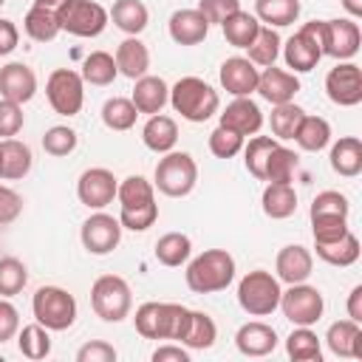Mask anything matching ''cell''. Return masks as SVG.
Returning <instances> with one entry per match:
<instances>
[{
  "instance_id": "cell-1",
  "label": "cell",
  "mask_w": 362,
  "mask_h": 362,
  "mask_svg": "<svg viewBox=\"0 0 362 362\" xmlns=\"http://www.w3.org/2000/svg\"><path fill=\"white\" fill-rule=\"evenodd\" d=\"M187 288L195 294H215L235 280V257L226 249H204L187 263Z\"/></svg>"
},
{
  "instance_id": "cell-2",
  "label": "cell",
  "mask_w": 362,
  "mask_h": 362,
  "mask_svg": "<svg viewBox=\"0 0 362 362\" xmlns=\"http://www.w3.org/2000/svg\"><path fill=\"white\" fill-rule=\"evenodd\" d=\"M136 331L144 339H170L181 342L187 322H189V308L181 303H141L136 308Z\"/></svg>"
},
{
  "instance_id": "cell-3",
  "label": "cell",
  "mask_w": 362,
  "mask_h": 362,
  "mask_svg": "<svg viewBox=\"0 0 362 362\" xmlns=\"http://www.w3.org/2000/svg\"><path fill=\"white\" fill-rule=\"evenodd\" d=\"M170 105H173V110L181 119H187L192 124H201V122H206V119H212L218 113L221 96H218V90L206 79H201V76H181L170 88Z\"/></svg>"
},
{
  "instance_id": "cell-4",
  "label": "cell",
  "mask_w": 362,
  "mask_h": 362,
  "mask_svg": "<svg viewBox=\"0 0 362 362\" xmlns=\"http://www.w3.org/2000/svg\"><path fill=\"white\" fill-rule=\"evenodd\" d=\"M198 184V164L184 150H170L164 158H158L153 173V187L167 198H184Z\"/></svg>"
},
{
  "instance_id": "cell-5",
  "label": "cell",
  "mask_w": 362,
  "mask_h": 362,
  "mask_svg": "<svg viewBox=\"0 0 362 362\" xmlns=\"http://www.w3.org/2000/svg\"><path fill=\"white\" fill-rule=\"evenodd\" d=\"M280 280L266 272V269H255L246 272L238 283V305L249 314V317H269L277 311L280 305Z\"/></svg>"
},
{
  "instance_id": "cell-6",
  "label": "cell",
  "mask_w": 362,
  "mask_h": 362,
  "mask_svg": "<svg viewBox=\"0 0 362 362\" xmlns=\"http://www.w3.org/2000/svg\"><path fill=\"white\" fill-rule=\"evenodd\" d=\"M90 308L102 322H122L130 317L133 308V291L124 277L119 274H102L90 286Z\"/></svg>"
},
{
  "instance_id": "cell-7",
  "label": "cell",
  "mask_w": 362,
  "mask_h": 362,
  "mask_svg": "<svg viewBox=\"0 0 362 362\" xmlns=\"http://www.w3.org/2000/svg\"><path fill=\"white\" fill-rule=\"evenodd\" d=\"M31 314L48 331H68L76 322V300L62 286H40L31 297Z\"/></svg>"
},
{
  "instance_id": "cell-8",
  "label": "cell",
  "mask_w": 362,
  "mask_h": 362,
  "mask_svg": "<svg viewBox=\"0 0 362 362\" xmlns=\"http://www.w3.org/2000/svg\"><path fill=\"white\" fill-rule=\"evenodd\" d=\"M57 20H59V28L74 34V37H99L110 17H107V8L99 6L96 0H65L57 11Z\"/></svg>"
},
{
  "instance_id": "cell-9",
  "label": "cell",
  "mask_w": 362,
  "mask_h": 362,
  "mask_svg": "<svg viewBox=\"0 0 362 362\" xmlns=\"http://www.w3.org/2000/svg\"><path fill=\"white\" fill-rule=\"evenodd\" d=\"M45 99L54 113L59 116H76L85 105V79L74 68H57L51 71L45 82Z\"/></svg>"
},
{
  "instance_id": "cell-10",
  "label": "cell",
  "mask_w": 362,
  "mask_h": 362,
  "mask_svg": "<svg viewBox=\"0 0 362 362\" xmlns=\"http://www.w3.org/2000/svg\"><path fill=\"white\" fill-rule=\"evenodd\" d=\"M280 54H283L286 65L291 68V74H308V71H314L317 62L322 59L320 20H311L297 34H291L286 40V45H280Z\"/></svg>"
},
{
  "instance_id": "cell-11",
  "label": "cell",
  "mask_w": 362,
  "mask_h": 362,
  "mask_svg": "<svg viewBox=\"0 0 362 362\" xmlns=\"http://www.w3.org/2000/svg\"><path fill=\"white\" fill-rule=\"evenodd\" d=\"M283 317L291 325H314L320 322L322 311H325V300L320 294V288L308 286V283H291L283 294H280V305Z\"/></svg>"
},
{
  "instance_id": "cell-12",
  "label": "cell",
  "mask_w": 362,
  "mask_h": 362,
  "mask_svg": "<svg viewBox=\"0 0 362 362\" xmlns=\"http://www.w3.org/2000/svg\"><path fill=\"white\" fill-rule=\"evenodd\" d=\"M320 45H322V57H334L339 62L354 59L359 45H362L359 23L351 17L320 20Z\"/></svg>"
},
{
  "instance_id": "cell-13",
  "label": "cell",
  "mask_w": 362,
  "mask_h": 362,
  "mask_svg": "<svg viewBox=\"0 0 362 362\" xmlns=\"http://www.w3.org/2000/svg\"><path fill=\"white\" fill-rule=\"evenodd\" d=\"M79 240H82L85 252H90V255H110L122 243V223H119V218L96 209L90 218H85V223L79 229Z\"/></svg>"
},
{
  "instance_id": "cell-14",
  "label": "cell",
  "mask_w": 362,
  "mask_h": 362,
  "mask_svg": "<svg viewBox=\"0 0 362 362\" xmlns=\"http://www.w3.org/2000/svg\"><path fill=\"white\" fill-rule=\"evenodd\" d=\"M325 93L339 107H356L362 102V68L351 59L337 62L325 76Z\"/></svg>"
},
{
  "instance_id": "cell-15",
  "label": "cell",
  "mask_w": 362,
  "mask_h": 362,
  "mask_svg": "<svg viewBox=\"0 0 362 362\" xmlns=\"http://www.w3.org/2000/svg\"><path fill=\"white\" fill-rule=\"evenodd\" d=\"M116 189L119 181L107 167H88L76 181V198L88 209H105L107 204H113Z\"/></svg>"
},
{
  "instance_id": "cell-16",
  "label": "cell",
  "mask_w": 362,
  "mask_h": 362,
  "mask_svg": "<svg viewBox=\"0 0 362 362\" xmlns=\"http://www.w3.org/2000/svg\"><path fill=\"white\" fill-rule=\"evenodd\" d=\"M257 74H260V68L252 59H246V57H229V59L221 62V71H218L221 88L226 93H232V96H249V93H255Z\"/></svg>"
},
{
  "instance_id": "cell-17",
  "label": "cell",
  "mask_w": 362,
  "mask_h": 362,
  "mask_svg": "<svg viewBox=\"0 0 362 362\" xmlns=\"http://www.w3.org/2000/svg\"><path fill=\"white\" fill-rule=\"evenodd\" d=\"M218 124H223V127H229V130H235L246 139V136H255L263 127V110L249 96H235L226 105V110L218 113Z\"/></svg>"
},
{
  "instance_id": "cell-18",
  "label": "cell",
  "mask_w": 362,
  "mask_h": 362,
  "mask_svg": "<svg viewBox=\"0 0 362 362\" xmlns=\"http://www.w3.org/2000/svg\"><path fill=\"white\" fill-rule=\"evenodd\" d=\"M274 272H277L274 277L280 283H288V286L291 283H305L311 277V272H314V255L300 243H288V246H283L277 252Z\"/></svg>"
},
{
  "instance_id": "cell-19",
  "label": "cell",
  "mask_w": 362,
  "mask_h": 362,
  "mask_svg": "<svg viewBox=\"0 0 362 362\" xmlns=\"http://www.w3.org/2000/svg\"><path fill=\"white\" fill-rule=\"evenodd\" d=\"M34 93H37V74L25 62H8L0 68V99L25 105L34 99Z\"/></svg>"
},
{
  "instance_id": "cell-20",
  "label": "cell",
  "mask_w": 362,
  "mask_h": 362,
  "mask_svg": "<svg viewBox=\"0 0 362 362\" xmlns=\"http://www.w3.org/2000/svg\"><path fill=\"white\" fill-rule=\"evenodd\" d=\"M266 102H272V105H283V102H294V96H297V90H300V79H297V74H291V71H286V68H274V65H269V68H263L260 74H257V88H255Z\"/></svg>"
},
{
  "instance_id": "cell-21",
  "label": "cell",
  "mask_w": 362,
  "mask_h": 362,
  "mask_svg": "<svg viewBox=\"0 0 362 362\" xmlns=\"http://www.w3.org/2000/svg\"><path fill=\"white\" fill-rule=\"evenodd\" d=\"M167 31L175 45H198L209 34V20L198 8H178L170 14Z\"/></svg>"
},
{
  "instance_id": "cell-22",
  "label": "cell",
  "mask_w": 362,
  "mask_h": 362,
  "mask_svg": "<svg viewBox=\"0 0 362 362\" xmlns=\"http://www.w3.org/2000/svg\"><path fill=\"white\" fill-rule=\"evenodd\" d=\"M277 342H280L277 331L269 322H260V320L243 322L235 334V345L243 356H269L277 348Z\"/></svg>"
},
{
  "instance_id": "cell-23",
  "label": "cell",
  "mask_w": 362,
  "mask_h": 362,
  "mask_svg": "<svg viewBox=\"0 0 362 362\" xmlns=\"http://www.w3.org/2000/svg\"><path fill=\"white\" fill-rule=\"evenodd\" d=\"M130 102L136 105L139 113H161L164 105L170 102V85L161 79V76H153V74H144L136 79L133 85V93H130Z\"/></svg>"
},
{
  "instance_id": "cell-24",
  "label": "cell",
  "mask_w": 362,
  "mask_h": 362,
  "mask_svg": "<svg viewBox=\"0 0 362 362\" xmlns=\"http://www.w3.org/2000/svg\"><path fill=\"white\" fill-rule=\"evenodd\" d=\"M34 167V156H31V147L20 139H3L0 141V178L3 181H17V178H25Z\"/></svg>"
},
{
  "instance_id": "cell-25",
  "label": "cell",
  "mask_w": 362,
  "mask_h": 362,
  "mask_svg": "<svg viewBox=\"0 0 362 362\" xmlns=\"http://www.w3.org/2000/svg\"><path fill=\"white\" fill-rule=\"evenodd\" d=\"M113 59H116L119 74L127 76V79H133V82H136L139 76H144L147 68H150V51H147V45H144L139 37L122 40L119 48H116V54H113Z\"/></svg>"
},
{
  "instance_id": "cell-26",
  "label": "cell",
  "mask_w": 362,
  "mask_h": 362,
  "mask_svg": "<svg viewBox=\"0 0 362 362\" xmlns=\"http://www.w3.org/2000/svg\"><path fill=\"white\" fill-rule=\"evenodd\" d=\"M141 141L153 153H161V156L170 153L175 147V141H178V124H175V119L173 116H164V113H153L144 122V127H141Z\"/></svg>"
},
{
  "instance_id": "cell-27",
  "label": "cell",
  "mask_w": 362,
  "mask_h": 362,
  "mask_svg": "<svg viewBox=\"0 0 362 362\" xmlns=\"http://www.w3.org/2000/svg\"><path fill=\"white\" fill-rule=\"evenodd\" d=\"M331 170L342 178H356L362 173V141L356 136H342L339 141L331 144L328 153Z\"/></svg>"
},
{
  "instance_id": "cell-28",
  "label": "cell",
  "mask_w": 362,
  "mask_h": 362,
  "mask_svg": "<svg viewBox=\"0 0 362 362\" xmlns=\"http://www.w3.org/2000/svg\"><path fill=\"white\" fill-rule=\"evenodd\" d=\"M260 206H263V215L272 218V221H286L294 215L297 209V189L291 184H277V181H269L263 187V195H260Z\"/></svg>"
},
{
  "instance_id": "cell-29",
  "label": "cell",
  "mask_w": 362,
  "mask_h": 362,
  "mask_svg": "<svg viewBox=\"0 0 362 362\" xmlns=\"http://www.w3.org/2000/svg\"><path fill=\"white\" fill-rule=\"evenodd\" d=\"M119 206L122 212H133V209H147V206H158L156 204V187L144 178V175H127L119 189H116Z\"/></svg>"
},
{
  "instance_id": "cell-30",
  "label": "cell",
  "mask_w": 362,
  "mask_h": 362,
  "mask_svg": "<svg viewBox=\"0 0 362 362\" xmlns=\"http://www.w3.org/2000/svg\"><path fill=\"white\" fill-rule=\"evenodd\" d=\"M314 252H317V257L322 260V263H328V266H339V269H345V266H354L356 260H359V238L348 229L342 238H337V240H328V243H314Z\"/></svg>"
},
{
  "instance_id": "cell-31",
  "label": "cell",
  "mask_w": 362,
  "mask_h": 362,
  "mask_svg": "<svg viewBox=\"0 0 362 362\" xmlns=\"http://www.w3.org/2000/svg\"><path fill=\"white\" fill-rule=\"evenodd\" d=\"M107 17L127 37H139L150 23V11H147V6L141 0H116L113 8L107 11Z\"/></svg>"
},
{
  "instance_id": "cell-32",
  "label": "cell",
  "mask_w": 362,
  "mask_h": 362,
  "mask_svg": "<svg viewBox=\"0 0 362 362\" xmlns=\"http://www.w3.org/2000/svg\"><path fill=\"white\" fill-rule=\"evenodd\" d=\"M215 339H218L215 320L206 311H192L189 308V322H187V331L181 337V345L189 348V351H206V348L215 345Z\"/></svg>"
},
{
  "instance_id": "cell-33",
  "label": "cell",
  "mask_w": 362,
  "mask_h": 362,
  "mask_svg": "<svg viewBox=\"0 0 362 362\" xmlns=\"http://www.w3.org/2000/svg\"><path fill=\"white\" fill-rule=\"evenodd\" d=\"M260 25H263V23H260L255 14L243 11V8H238L235 14H229V17L221 23L226 42H229V45H235V48H249V45H252V40L257 37Z\"/></svg>"
},
{
  "instance_id": "cell-34",
  "label": "cell",
  "mask_w": 362,
  "mask_h": 362,
  "mask_svg": "<svg viewBox=\"0 0 362 362\" xmlns=\"http://www.w3.org/2000/svg\"><path fill=\"white\" fill-rule=\"evenodd\" d=\"M255 17L269 28H286L300 17V0H255Z\"/></svg>"
},
{
  "instance_id": "cell-35",
  "label": "cell",
  "mask_w": 362,
  "mask_h": 362,
  "mask_svg": "<svg viewBox=\"0 0 362 362\" xmlns=\"http://www.w3.org/2000/svg\"><path fill=\"white\" fill-rule=\"evenodd\" d=\"M286 354L294 362H320L322 359L320 337L311 331V325H294V331L286 337Z\"/></svg>"
},
{
  "instance_id": "cell-36",
  "label": "cell",
  "mask_w": 362,
  "mask_h": 362,
  "mask_svg": "<svg viewBox=\"0 0 362 362\" xmlns=\"http://www.w3.org/2000/svg\"><path fill=\"white\" fill-rule=\"evenodd\" d=\"M294 141L305 153H320L331 141V124L322 116H308L305 113L303 122H300V127H297V133H294Z\"/></svg>"
},
{
  "instance_id": "cell-37",
  "label": "cell",
  "mask_w": 362,
  "mask_h": 362,
  "mask_svg": "<svg viewBox=\"0 0 362 362\" xmlns=\"http://www.w3.org/2000/svg\"><path fill=\"white\" fill-rule=\"evenodd\" d=\"M79 76H82L88 85H96V88L110 85V82L119 76V68H116L113 54H107V51H90V54L82 59Z\"/></svg>"
},
{
  "instance_id": "cell-38",
  "label": "cell",
  "mask_w": 362,
  "mask_h": 362,
  "mask_svg": "<svg viewBox=\"0 0 362 362\" xmlns=\"http://www.w3.org/2000/svg\"><path fill=\"white\" fill-rule=\"evenodd\" d=\"M189 255H192V240H189V235H184V232H167V235H161V238L156 240V260H158L161 266L175 269V266H181V263H187Z\"/></svg>"
},
{
  "instance_id": "cell-39",
  "label": "cell",
  "mask_w": 362,
  "mask_h": 362,
  "mask_svg": "<svg viewBox=\"0 0 362 362\" xmlns=\"http://www.w3.org/2000/svg\"><path fill=\"white\" fill-rule=\"evenodd\" d=\"M348 215H351V204L337 189L317 192V198L311 201V209H308L311 221H348Z\"/></svg>"
},
{
  "instance_id": "cell-40",
  "label": "cell",
  "mask_w": 362,
  "mask_h": 362,
  "mask_svg": "<svg viewBox=\"0 0 362 362\" xmlns=\"http://www.w3.org/2000/svg\"><path fill=\"white\" fill-rule=\"evenodd\" d=\"M23 28L34 42H51L62 28L57 20V11H48L42 6H31L23 17Z\"/></svg>"
},
{
  "instance_id": "cell-41",
  "label": "cell",
  "mask_w": 362,
  "mask_h": 362,
  "mask_svg": "<svg viewBox=\"0 0 362 362\" xmlns=\"http://www.w3.org/2000/svg\"><path fill=\"white\" fill-rule=\"evenodd\" d=\"M362 334V325L354 322V320H337L328 325L325 331V345L334 356H342V359H354V339Z\"/></svg>"
},
{
  "instance_id": "cell-42",
  "label": "cell",
  "mask_w": 362,
  "mask_h": 362,
  "mask_svg": "<svg viewBox=\"0 0 362 362\" xmlns=\"http://www.w3.org/2000/svg\"><path fill=\"white\" fill-rule=\"evenodd\" d=\"M17 348L25 359H45L51 354V331L34 320L31 325H23L17 331Z\"/></svg>"
},
{
  "instance_id": "cell-43",
  "label": "cell",
  "mask_w": 362,
  "mask_h": 362,
  "mask_svg": "<svg viewBox=\"0 0 362 362\" xmlns=\"http://www.w3.org/2000/svg\"><path fill=\"white\" fill-rule=\"evenodd\" d=\"M297 167H300V156H297L291 147H283V144L277 141L274 150L269 153V161H266V181L291 184Z\"/></svg>"
},
{
  "instance_id": "cell-44",
  "label": "cell",
  "mask_w": 362,
  "mask_h": 362,
  "mask_svg": "<svg viewBox=\"0 0 362 362\" xmlns=\"http://www.w3.org/2000/svg\"><path fill=\"white\" fill-rule=\"evenodd\" d=\"M280 45H283L280 34H277L274 28H269V25H260L257 37H255L252 45L246 48V51H249L246 59H252L257 68H269V65L277 62V57H280Z\"/></svg>"
},
{
  "instance_id": "cell-45",
  "label": "cell",
  "mask_w": 362,
  "mask_h": 362,
  "mask_svg": "<svg viewBox=\"0 0 362 362\" xmlns=\"http://www.w3.org/2000/svg\"><path fill=\"white\" fill-rule=\"evenodd\" d=\"M136 119H139V110L127 96H113V99H107L102 105V122H105L107 130L124 133V130H130L136 124Z\"/></svg>"
},
{
  "instance_id": "cell-46",
  "label": "cell",
  "mask_w": 362,
  "mask_h": 362,
  "mask_svg": "<svg viewBox=\"0 0 362 362\" xmlns=\"http://www.w3.org/2000/svg\"><path fill=\"white\" fill-rule=\"evenodd\" d=\"M274 144H277L274 136H252L249 144H243V167L249 170L252 178L266 181V161H269V153L274 150Z\"/></svg>"
},
{
  "instance_id": "cell-47",
  "label": "cell",
  "mask_w": 362,
  "mask_h": 362,
  "mask_svg": "<svg viewBox=\"0 0 362 362\" xmlns=\"http://www.w3.org/2000/svg\"><path fill=\"white\" fill-rule=\"evenodd\" d=\"M303 116H305V110H303L300 105H294V102L274 105V107H272V119H269V124H272V136H274L277 141H288V139H294V133H297Z\"/></svg>"
},
{
  "instance_id": "cell-48",
  "label": "cell",
  "mask_w": 362,
  "mask_h": 362,
  "mask_svg": "<svg viewBox=\"0 0 362 362\" xmlns=\"http://www.w3.org/2000/svg\"><path fill=\"white\" fill-rule=\"evenodd\" d=\"M28 269L20 257H0V297H14L25 288Z\"/></svg>"
},
{
  "instance_id": "cell-49",
  "label": "cell",
  "mask_w": 362,
  "mask_h": 362,
  "mask_svg": "<svg viewBox=\"0 0 362 362\" xmlns=\"http://www.w3.org/2000/svg\"><path fill=\"white\" fill-rule=\"evenodd\" d=\"M76 141H79L76 139V130L68 127V124H54V127H48L42 133V150L48 156H57V158L74 153L76 150Z\"/></svg>"
},
{
  "instance_id": "cell-50",
  "label": "cell",
  "mask_w": 362,
  "mask_h": 362,
  "mask_svg": "<svg viewBox=\"0 0 362 362\" xmlns=\"http://www.w3.org/2000/svg\"><path fill=\"white\" fill-rule=\"evenodd\" d=\"M243 150V136L240 133H235V130H229V127H223V124H218L212 133H209V153L215 156V158H232V156H238Z\"/></svg>"
},
{
  "instance_id": "cell-51",
  "label": "cell",
  "mask_w": 362,
  "mask_h": 362,
  "mask_svg": "<svg viewBox=\"0 0 362 362\" xmlns=\"http://www.w3.org/2000/svg\"><path fill=\"white\" fill-rule=\"evenodd\" d=\"M25 116H23V105L11 102V99H0V136L11 139L23 130Z\"/></svg>"
},
{
  "instance_id": "cell-52",
  "label": "cell",
  "mask_w": 362,
  "mask_h": 362,
  "mask_svg": "<svg viewBox=\"0 0 362 362\" xmlns=\"http://www.w3.org/2000/svg\"><path fill=\"white\" fill-rule=\"evenodd\" d=\"M158 221V206H147V209H133V212H122L119 209V223L122 229L130 232H144Z\"/></svg>"
},
{
  "instance_id": "cell-53",
  "label": "cell",
  "mask_w": 362,
  "mask_h": 362,
  "mask_svg": "<svg viewBox=\"0 0 362 362\" xmlns=\"http://www.w3.org/2000/svg\"><path fill=\"white\" fill-rule=\"evenodd\" d=\"M23 215V195L6 184H0V226L14 223Z\"/></svg>"
},
{
  "instance_id": "cell-54",
  "label": "cell",
  "mask_w": 362,
  "mask_h": 362,
  "mask_svg": "<svg viewBox=\"0 0 362 362\" xmlns=\"http://www.w3.org/2000/svg\"><path fill=\"white\" fill-rule=\"evenodd\" d=\"M116 356V348L105 339H90L76 351V362H113Z\"/></svg>"
},
{
  "instance_id": "cell-55",
  "label": "cell",
  "mask_w": 362,
  "mask_h": 362,
  "mask_svg": "<svg viewBox=\"0 0 362 362\" xmlns=\"http://www.w3.org/2000/svg\"><path fill=\"white\" fill-rule=\"evenodd\" d=\"M240 8V0H198V11L212 23H223L229 14H235Z\"/></svg>"
},
{
  "instance_id": "cell-56",
  "label": "cell",
  "mask_w": 362,
  "mask_h": 362,
  "mask_svg": "<svg viewBox=\"0 0 362 362\" xmlns=\"http://www.w3.org/2000/svg\"><path fill=\"white\" fill-rule=\"evenodd\" d=\"M20 331V311L14 308V303H8V297H0V345L14 339Z\"/></svg>"
},
{
  "instance_id": "cell-57",
  "label": "cell",
  "mask_w": 362,
  "mask_h": 362,
  "mask_svg": "<svg viewBox=\"0 0 362 362\" xmlns=\"http://www.w3.org/2000/svg\"><path fill=\"white\" fill-rule=\"evenodd\" d=\"M348 221H311V235H314V243H328V240H337L348 232Z\"/></svg>"
},
{
  "instance_id": "cell-58",
  "label": "cell",
  "mask_w": 362,
  "mask_h": 362,
  "mask_svg": "<svg viewBox=\"0 0 362 362\" xmlns=\"http://www.w3.org/2000/svg\"><path fill=\"white\" fill-rule=\"evenodd\" d=\"M153 362H189V351L181 348V345L167 342V345H158L153 351Z\"/></svg>"
},
{
  "instance_id": "cell-59",
  "label": "cell",
  "mask_w": 362,
  "mask_h": 362,
  "mask_svg": "<svg viewBox=\"0 0 362 362\" xmlns=\"http://www.w3.org/2000/svg\"><path fill=\"white\" fill-rule=\"evenodd\" d=\"M17 42H20L17 25H14L11 20H0V57L11 54V51L17 48Z\"/></svg>"
},
{
  "instance_id": "cell-60",
  "label": "cell",
  "mask_w": 362,
  "mask_h": 362,
  "mask_svg": "<svg viewBox=\"0 0 362 362\" xmlns=\"http://www.w3.org/2000/svg\"><path fill=\"white\" fill-rule=\"evenodd\" d=\"M345 308H348V320H354V322L362 325V286H354V288H351Z\"/></svg>"
},
{
  "instance_id": "cell-61",
  "label": "cell",
  "mask_w": 362,
  "mask_h": 362,
  "mask_svg": "<svg viewBox=\"0 0 362 362\" xmlns=\"http://www.w3.org/2000/svg\"><path fill=\"white\" fill-rule=\"evenodd\" d=\"M339 3H342V8L348 11L351 20H359L362 17V0H339Z\"/></svg>"
},
{
  "instance_id": "cell-62",
  "label": "cell",
  "mask_w": 362,
  "mask_h": 362,
  "mask_svg": "<svg viewBox=\"0 0 362 362\" xmlns=\"http://www.w3.org/2000/svg\"><path fill=\"white\" fill-rule=\"evenodd\" d=\"M62 3H65V0H34V6H42V8H48V11H59Z\"/></svg>"
},
{
  "instance_id": "cell-63",
  "label": "cell",
  "mask_w": 362,
  "mask_h": 362,
  "mask_svg": "<svg viewBox=\"0 0 362 362\" xmlns=\"http://www.w3.org/2000/svg\"><path fill=\"white\" fill-rule=\"evenodd\" d=\"M354 359H362V334L354 339Z\"/></svg>"
},
{
  "instance_id": "cell-64",
  "label": "cell",
  "mask_w": 362,
  "mask_h": 362,
  "mask_svg": "<svg viewBox=\"0 0 362 362\" xmlns=\"http://www.w3.org/2000/svg\"><path fill=\"white\" fill-rule=\"evenodd\" d=\"M3 3H6V0H0V6H3Z\"/></svg>"
}]
</instances>
